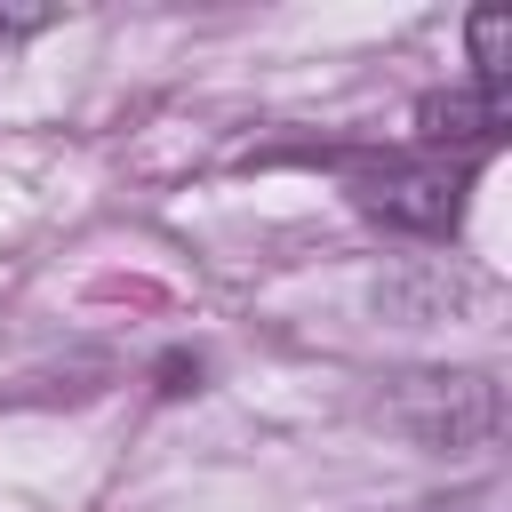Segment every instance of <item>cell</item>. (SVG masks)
I'll use <instances>...</instances> for the list:
<instances>
[{
  "label": "cell",
  "mask_w": 512,
  "mask_h": 512,
  "mask_svg": "<svg viewBox=\"0 0 512 512\" xmlns=\"http://www.w3.org/2000/svg\"><path fill=\"white\" fill-rule=\"evenodd\" d=\"M472 176H480V160L384 152V160H360V168H352V200H360V216H376V224H392V232L440 240V232H456Z\"/></svg>",
  "instance_id": "6da1fadb"
},
{
  "label": "cell",
  "mask_w": 512,
  "mask_h": 512,
  "mask_svg": "<svg viewBox=\"0 0 512 512\" xmlns=\"http://www.w3.org/2000/svg\"><path fill=\"white\" fill-rule=\"evenodd\" d=\"M504 128H512L504 88H472V80H464V88L416 104V152H448V144H456V160H488V152L504 144Z\"/></svg>",
  "instance_id": "7a4b0ae2"
},
{
  "label": "cell",
  "mask_w": 512,
  "mask_h": 512,
  "mask_svg": "<svg viewBox=\"0 0 512 512\" xmlns=\"http://www.w3.org/2000/svg\"><path fill=\"white\" fill-rule=\"evenodd\" d=\"M464 40H472V88H504V48H512V16L504 8H472L464 16Z\"/></svg>",
  "instance_id": "3957f363"
},
{
  "label": "cell",
  "mask_w": 512,
  "mask_h": 512,
  "mask_svg": "<svg viewBox=\"0 0 512 512\" xmlns=\"http://www.w3.org/2000/svg\"><path fill=\"white\" fill-rule=\"evenodd\" d=\"M48 24H56V8H0V40H32Z\"/></svg>",
  "instance_id": "277c9868"
}]
</instances>
